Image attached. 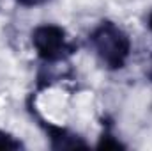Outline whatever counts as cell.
I'll return each instance as SVG.
<instances>
[{
	"mask_svg": "<svg viewBox=\"0 0 152 151\" xmlns=\"http://www.w3.org/2000/svg\"><path fill=\"white\" fill-rule=\"evenodd\" d=\"M32 110V107H30ZM32 114H36L37 124L44 130V133L48 135L51 148L53 150H75V148H88V142L73 130L60 126V124H53L51 121H46L41 114H37L36 110H32Z\"/></svg>",
	"mask_w": 152,
	"mask_h": 151,
	"instance_id": "cell-3",
	"label": "cell"
},
{
	"mask_svg": "<svg viewBox=\"0 0 152 151\" xmlns=\"http://www.w3.org/2000/svg\"><path fill=\"white\" fill-rule=\"evenodd\" d=\"M97 150H124L126 148V144L124 142H120V139L115 135L113 128L106 123H103V133H101V137H99V142H97V146H96Z\"/></svg>",
	"mask_w": 152,
	"mask_h": 151,
	"instance_id": "cell-4",
	"label": "cell"
},
{
	"mask_svg": "<svg viewBox=\"0 0 152 151\" xmlns=\"http://www.w3.org/2000/svg\"><path fill=\"white\" fill-rule=\"evenodd\" d=\"M145 25H147V29H149V32L152 34V11L147 14V20H145Z\"/></svg>",
	"mask_w": 152,
	"mask_h": 151,
	"instance_id": "cell-8",
	"label": "cell"
},
{
	"mask_svg": "<svg viewBox=\"0 0 152 151\" xmlns=\"http://www.w3.org/2000/svg\"><path fill=\"white\" fill-rule=\"evenodd\" d=\"M30 43L36 55L46 66L66 62L78 50L76 41L71 39L67 30L57 23H39L30 30Z\"/></svg>",
	"mask_w": 152,
	"mask_h": 151,
	"instance_id": "cell-2",
	"label": "cell"
},
{
	"mask_svg": "<svg viewBox=\"0 0 152 151\" xmlns=\"http://www.w3.org/2000/svg\"><path fill=\"white\" fill-rule=\"evenodd\" d=\"M145 76H147L149 82H152V55L149 57V62H147V68H145Z\"/></svg>",
	"mask_w": 152,
	"mask_h": 151,
	"instance_id": "cell-7",
	"label": "cell"
},
{
	"mask_svg": "<svg viewBox=\"0 0 152 151\" xmlns=\"http://www.w3.org/2000/svg\"><path fill=\"white\" fill-rule=\"evenodd\" d=\"M20 5H23V7H37V5H42V4H46V2H50V0H16Z\"/></svg>",
	"mask_w": 152,
	"mask_h": 151,
	"instance_id": "cell-6",
	"label": "cell"
},
{
	"mask_svg": "<svg viewBox=\"0 0 152 151\" xmlns=\"http://www.w3.org/2000/svg\"><path fill=\"white\" fill-rule=\"evenodd\" d=\"M88 46L97 62L108 71L124 70L133 53L129 34L113 20H101L88 32Z\"/></svg>",
	"mask_w": 152,
	"mask_h": 151,
	"instance_id": "cell-1",
	"label": "cell"
},
{
	"mask_svg": "<svg viewBox=\"0 0 152 151\" xmlns=\"http://www.w3.org/2000/svg\"><path fill=\"white\" fill-rule=\"evenodd\" d=\"M25 144L21 142L20 137L12 135L11 132L0 130V150H23Z\"/></svg>",
	"mask_w": 152,
	"mask_h": 151,
	"instance_id": "cell-5",
	"label": "cell"
}]
</instances>
